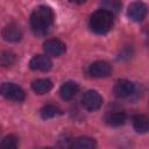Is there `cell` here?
I'll return each mask as SVG.
<instances>
[{
	"mask_svg": "<svg viewBox=\"0 0 149 149\" xmlns=\"http://www.w3.org/2000/svg\"><path fill=\"white\" fill-rule=\"evenodd\" d=\"M54 22V13L48 6H38L30 16V26L36 35H44Z\"/></svg>",
	"mask_w": 149,
	"mask_h": 149,
	"instance_id": "cell-1",
	"label": "cell"
},
{
	"mask_svg": "<svg viewBox=\"0 0 149 149\" xmlns=\"http://www.w3.org/2000/svg\"><path fill=\"white\" fill-rule=\"evenodd\" d=\"M113 14L105 9H99L91 15L90 27L97 34H106L112 29Z\"/></svg>",
	"mask_w": 149,
	"mask_h": 149,
	"instance_id": "cell-2",
	"label": "cell"
},
{
	"mask_svg": "<svg viewBox=\"0 0 149 149\" xmlns=\"http://www.w3.org/2000/svg\"><path fill=\"white\" fill-rule=\"evenodd\" d=\"M1 94L6 99L13 100V101H22L24 100V97H26L24 91L20 86L13 83H3L1 85Z\"/></svg>",
	"mask_w": 149,
	"mask_h": 149,
	"instance_id": "cell-3",
	"label": "cell"
},
{
	"mask_svg": "<svg viewBox=\"0 0 149 149\" xmlns=\"http://www.w3.org/2000/svg\"><path fill=\"white\" fill-rule=\"evenodd\" d=\"M81 104L87 111H97L102 105V98L97 91L88 90L83 94Z\"/></svg>",
	"mask_w": 149,
	"mask_h": 149,
	"instance_id": "cell-4",
	"label": "cell"
},
{
	"mask_svg": "<svg viewBox=\"0 0 149 149\" xmlns=\"http://www.w3.org/2000/svg\"><path fill=\"white\" fill-rule=\"evenodd\" d=\"M147 13H148V7H147L146 3L141 2V1L132 2L128 6V10H127V14H128L129 19L134 22L142 21L147 16Z\"/></svg>",
	"mask_w": 149,
	"mask_h": 149,
	"instance_id": "cell-5",
	"label": "cell"
},
{
	"mask_svg": "<svg viewBox=\"0 0 149 149\" xmlns=\"http://www.w3.org/2000/svg\"><path fill=\"white\" fill-rule=\"evenodd\" d=\"M112 73V66L105 61H97L88 68V74L93 78H105Z\"/></svg>",
	"mask_w": 149,
	"mask_h": 149,
	"instance_id": "cell-6",
	"label": "cell"
},
{
	"mask_svg": "<svg viewBox=\"0 0 149 149\" xmlns=\"http://www.w3.org/2000/svg\"><path fill=\"white\" fill-rule=\"evenodd\" d=\"M135 86L128 79H119L115 81L113 92L118 98H127L134 93Z\"/></svg>",
	"mask_w": 149,
	"mask_h": 149,
	"instance_id": "cell-7",
	"label": "cell"
},
{
	"mask_svg": "<svg viewBox=\"0 0 149 149\" xmlns=\"http://www.w3.org/2000/svg\"><path fill=\"white\" fill-rule=\"evenodd\" d=\"M43 49L45 51L47 55L49 56H54V57H58L61 55H63L66 50L65 44L56 38H51V40H47L43 44Z\"/></svg>",
	"mask_w": 149,
	"mask_h": 149,
	"instance_id": "cell-8",
	"label": "cell"
},
{
	"mask_svg": "<svg viewBox=\"0 0 149 149\" xmlns=\"http://www.w3.org/2000/svg\"><path fill=\"white\" fill-rule=\"evenodd\" d=\"M52 62L48 56L44 55H37L35 57L31 58L29 66L33 70H37V71H48L51 69Z\"/></svg>",
	"mask_w": 149,
	"mask_h": 149,
	"instance_id": "cell-9",
	"label": "cell"
},
{
	"mask_svg": "<svg viewBox=\"0 0 149 149\" xmlns=\"http://www.w3.org/2000/svg\"><path fill=\"white\" fill-rule=\"evenodd\" d=\"M2 36L8 42H17L22 37V31H21V29L16 24L10 23V24H8V26H6L3 28Z\"/></svg>",
	"mask_w": 149,
	"mask_h": 149,
	"instance_id": "cell-10",
	"label": "cell"
},
{
	"mask_svg": "<svg viewBox=\"0 0 149 149\" xmlns=\"http://www.w3.org/2000/svg\"><path fill=\"white\" fill-rule=\"evenodd\" d=\"M78 88L79 87H78L77 83H74V81H66V83H64L61 86L59 94H61L62 99L70 100V99H72L76 95V93L78 92Z\"/></svg>",
	"mask_w": 149,
	"mask_h": 149,
	"instance_id": "cell-11",
	"label": "cell"
},
{
	"mask_svg": "<svg viewBox=\"0 0 149 149\" xmlns=\"http://www.w3.org/2000/svg\"><path fill=\"white\" fill-rule=\"evenodd\" d=\"M133 128L140 134L148 133L149 132V118L143 114L135 115L133 118Z\"/></svg>",
	"mask_w": 149,
	"mask_h": 149,
	"instance_id": "cell-12",
	"label": "cell"
},
{
	"mask_svg": "<svg viewBox=\"0 0 149 149\" xmlns=\"http://www.w3.org/2000/svg\"><path fill=\"white\" fill-rule=\"evenodd\" d=\"M31 88L37 94H44L52 88V83L50 79H45V78L36 79L31 83Z\"/></svg>",
	"mask_w": 149,
	"mask_h": 149,
	"instance_id": "cell-13",
	"label": "cell"
},
{
	"mask_svg": "<svg viewBox=\"0 0 149 149\" xmlns=\"http://www.w3.org/2000/svg\"><path fill=\"white\" fill-rule=\"evenodd\" d=\"M105 121H106L107 125H109L112 127H118V126H121V125L125 123V121H126V114L123 112H120V111L112 112V113L107 114Z\"/></svg>",
	"mask_w": 149,
	"mask_h": 149,
	"instance_id": "cell-14",
	"label": "cell"
},
{
	"mask_svg": "<svg viewBox=\"0 0 149 149\" xmlns=\"http://www.w3.org/2000/svg\"><path fill=\"white\" fill-rule=\"evenodd\" d=\"M95 141L91 137H86V136H81V137H77L76 140L72 141V148L74 149H93L95 148Z\"/></svg>",
	"mask_w": 149,
	"mask_h": 149,
	"instance_id": "cell-15",
	"label": "cell"
},
{
	"mask_svg": "<svg viewBox=\"0 0 149 149\" xmlns=\"http://www.w3.org/2000/svg\"><path fill=\"white\" fill-rule=\"evenodd\" d=\"M121 8L120 0H104L102 1V9L109 12L111 14H116Z\"/></svg>",
	"mask_w": 149,
	"mask_h": 149,
	"instance_id": "cell-16",
	"label": "cell"
},
{
	"mask_svg": "<svg viewBox=\"0 0 149 149\" xmlns=\"http://www.w3.org/2000/svg\"><path fill=\"white\" fill-rule=\"evenodd\" d=\"M40 113L43 119H51V118H55L56 115L61 114V111L54 105H45L44 107L41 108Z\"/></svg>",
	"mask_w": 149,
	"mask_h": 149,
	"instance_id": "cell-17",
	"label": "cell"
},
{
	"mask_svg": "<svg viewBox=\"0 0 149 149\" xmlns=\"http://www.w3.org/2000/svg\"><path fill=\"white\" fill-rule=\"evenodd\" d=\"M17 146H19V139L15 135H7L1 142V147L7 149H14L17 148Z\"/></svg>",
	"mask_w": 149,
	"mask_h": 149,
	"instance_id": "cell-18",
	"label": "cell"
},
{
	"mask_svg": "<svg viewBox=\"0 0 149 149\" xmlns=\"http://www.w3.org/2000/svg\"><path fill=\"white\" fill-rule=\"evenodd\" d=\"M15 61V56L14 54L9 52V51H2L1 56H0V63L2 66H9L14 63Z\"/></svg>",
	"mask_w": 149,
	"mask_h": 149,
	"instance_id": "cell-19",
	"label": "cell"
},
{
	"mask_svg": "<svg viewBox=\"0 0 149 149\" xmlns=\"http://www.w3.org/2000/svg\"><path fill=\"white\" fill-rule=\"evenodd\" d=\"M69 1H71V2H73V3H83V2H85L86 0H69Z\"/></svg>",
	"mask_w": 149,
	"mask_h": 149,
	"instance_id": "cell-20",
	"label": "cell"
}]
</instances>
